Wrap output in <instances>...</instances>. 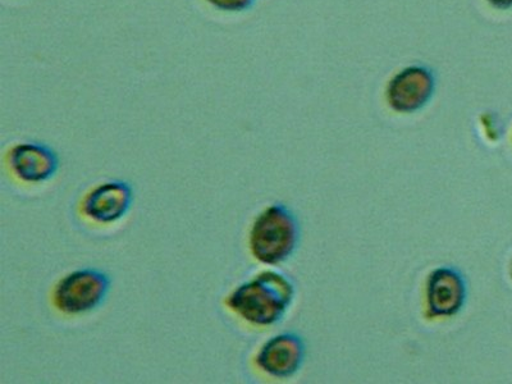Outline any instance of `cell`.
Here are the masks:
<instances>
[{"label": "cell", "instance_id": "cell-1", "mask_svg": "<svg viewBox=\"0 0 512 384\" xmlns=\"http://www.w3.org/2000/svg\"><path fill=\"white\" fill-rule=\"evenodd\" d=\"M295 299V285L280 272L264 271L241 283L227 296L226 306L253 326L280 323Z\"/></svg>", "mask_w": 512, "mask_h": 384}, {"label": "cell", "instance_id": "cell-2", "mask_svg": "<svg viewBox=\"0 0 512 384\" xmlns=\"http://www.w3.org/2000/svg\"><path fill=\"white\" fill-rule=\"evenodd\" d=\"M299 242V221L292 210L281 203L265 208L250 230L251 254L267 265L286 262L299 248Z\"/></svg>", "mask_w": 512, "mask_h": 384}, {"label": "cell", "instance_id": "cell-3", "mask_svg": "<svg viewBox=\"0 0 512 384\" xmlns=\"http://www.w3.org/2000/svg\"><path fill=\"white\" fill-rule=\"evenodd\" d=\"M111 288V277L100 269H76L54 287L53 304L58 312L67 315L94 312L107 300Z\"/></svg>", "mask_w": 512, "mask_h": 384}, {"label": "cell", "instance_id": "cell-4", "mask_svg": "<svg viewBox=\"0 0 512 384\" xmlns=\"http://www.w3.org/2000/svg\"><path fill=\"white\" fill-rule=\"evenodd\" d=\"M436 85V75L431 68L423 64L406 67L388 82V105L399 113L418 112L431 102Z\"/></svg>", "mask_w": 512, "mask_h": 384}, {"label": "cell", "instance_id": "cell-5", "mask_svg": "<svg viewBox=\"0 0 512 384\" xmlns=\"http://www.w3.org/2000/svg\"><path fill=\"white\" fill-rule=\"evenodd\" d=\"M134 204V190L126 181L103 182L85 195L81 212L90 221L112 224L127 216Z\"/></svg>", "mask_w": 512, "mask_h": 384}, {"label": "cell", "instance_id": "cell-6", "mask_svg": "<svg viewBox=\"0 0 512 384\" xmlns=\"http://www.w3.org/2000/svg\"><path fill=\"white\" fill-rule=\"evenodd\" d=\"M306 346L296 333H281L265 342L256 355V365L274 378H290L303 367Z\"/></svg>", "mask_w": 512, "mask_h": 384}, {"label": "cell", "instance_id": "cell-7", "mask_svg": "<svg viewBox=\"0 0 512 384\" xmlns=\"http://www.w3.org/2000/svg\"><path fill=\"white\" fill-rule=\"evenodd\" d=\"M13 175L27 184H43L57 175L61 160L56 150L47 144L21 143L8 153Z\"/></svg>", "mask_w": 512, "mask_h": 384}, {"label": "cell", "instance_id": "cell-8", "mask_svg": "<svg viewBox=\"0 0 512 384\" xmlns=\"http://www.w3.org/2000/svg\"><path fill=\"white\" fill-rule=\"evenodd\" d=\"M468 288L463 274L451 267L437 268L427 283V303L433 317H452L464 308Z\"/></svg>", "mask_w": 512, "mask_h": 384}, {"label": "cell", "instance_id": "cell-9", "mask_svg": "<svg viewBox=\"0 0 512 384\" xmlns=\"http://www.w3.org/2000/svg\"><path fill=\"white\" fill-rule=\"evenodd\" d=\"M210 6L226 12H242L253 6L255 0H207Z\"/></svg>", "mask_w": 512, "mask_h": 384}, {"label": "cell", "instance_id": "cell-10", "mask_svg": "<svg viewBox=\"0 0 512 384\" xmlns=\"http://www.w3.org/2000/svg\"><path fill=\"white\" fill-rule=\"evenodd\" d=\"M488 3L491 4L492 7L502 9V11L512 8V0H488Z\"/></svg>", "mask_w": 512, "mask_h": 384}]
</instances>
